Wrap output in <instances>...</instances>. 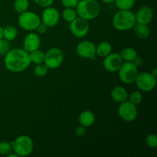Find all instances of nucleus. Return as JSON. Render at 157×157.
<instances>
[{
	"label": "nucleus",
	"mask_w": 157,
	"mask_h": 157,
	"mask_svg": "<svg viewBox=\"0 0 157 157\" xmlns=\"http://www.w3.org/2000/svg\"><path fill=\"white\" fill-rule=\"evenodd\" d=\"M80 125L87 128L90 127L95 122V115L90 110H84L81 112L78 117Z\"/></svg>",
	"instance_id": "nucleus-17"
},
{
	"label": "nucleus",
	"mask_w": 157,
	"mask_h": 157,
	"mask_svg": "<svg viewBox=\"0 0 157 157\" xmlns=\"http://www.w3.org/2000/svg\"><path fill=\"white\" fill-rule=\"evenodd\" d=\"M11 152H12V146L11 143L6 141L0 142V155L7 156Z\"/></svg>",
	"instance_id": "nucleus-28"
},
{
	"label": "nucleus",
	"mask_w": 157,
	"mask_h": 157,
	"mask_svg": "<svg viewBox=\"0 0 157 157\" xmlns=\"http://www.w3.org/2000/svg\"><path fill=\"white\" fill-rule=\"evenodd\" d=\"M62 18L67 22H71L78 17L77 12L74 8H65L62 12Z\"/></svg>",
	"instance_id": "nucleus-23"
},
{
	"label": "nucleus",
	"mask_w": 157,
	"mask_h": 157,
	"mask_svg": "<svg viewBox=\"0 0 157 157\" xmlns=\"http://www.w3.org/2000/svg\"><path fill=\"white\" fill-rule=\"evenodd\" d=\"M113 28L116 30L124 32L133 29L136 24L135 13L131 10H120L117 12L112 21Z\"/></svg>",
	"instance_id": "nucleus-3"
},
{
	"label": "nucleus",
	"mask_w": 157,
	"mask_h": 157,
	"mask_svg": "<svg viewBox=\"0 0 157 157\" xmlns=\"http://www.w3.org/2000/svg\"><path fill=\"white\" fill-rule=\"evenodd\" d=\"M75 10L78 17L89 21L98 16L101 6L97 0H81L78 2Z\"/></svg>",
	"instance_id": "nucleus-2"
},
{
	"label": "nucleus",
	"mask_w": 157,
	"mask_h": 157,
	"mask_svg": "<svg viewBox=\"0 0 157 157\" xmlns=\"http://www.w3.org/2000/svg\"><path fill=\"white\" fill-rule=\"evenodd\" d=\"M48 28L44 23H42L41 21V23H40L39 25L38 26L36 30L38 34H40V35H44V34H45L46 32H48Z\"/></svg>",
	"instance_id": "nucleus-33"
},
{
	"label": "nucleus",
	"mask_w": 157,
	"mask_h": 157,
	"mask_svg": "<svg viewBox=\"0 0 157 157\" xmlns=\"http://www.w3.org/2000/svg\"><path fill=\"white\" fill-rule=\"evenodd\" d=\"M11 144L12 146V152H14L18 156H29L33 151V140L30 136L26 135L18 136Z\"/></svg>",
	"instance_id": "nucleus-4"
},
{
	"label": "nucleus",
	"mask_w": 157,
	"mask_h": 157,
	"mask_svg": "<svg viewBox=\"0 0 157 157\" xmlns=\"http://www.w3.org/2000/svg\"><path fill=\"white\" fill-rule=\"evenodd\" d=\"M124 63L122 58L119 53H110L107 56L104 57L103 61V65L104 69L108 72L118 71L120 67Z\"/></svg>",
	"instance_id": "nucleus-13"
},
{
	"label": "nucleus",
	"mask_w": 157,
	"mask_h": 157,
	"mask_svg": "<svg viewBox=\"0 0 157 157\" xmlns=\"http://www.w3.org/2000/svg\"><path fill=\"white\" fill-rule=\"evenodd\" d=\"M150 73H151V75H153V77H155V78H157V69L156 68H154L153 69V71H152L151 72H150Z\"/></svg>",
	"instance_id": "nucleus-36"
},
{
	"label": "nucleus",
	"mask_w": 157,
	"mask_h": 157,
	"mask_svg": "<svg viewBox=\"0 0 157 157\" xmlns=\"http://www.w3.org/2000/svg\"><path fill=\"white\" fill-rule=\"evenodd\" d=\"M7 156L8 157H18L15 153H14V152H13V153H12V152H11L9 155H7Z\"/></svg>",
	"instance_id": "nucleus-39"
},
{
	"label": "nucleus",
	"mask_w": 157,
	"mask_h": 157,
	"mask_svg": "<svg viewBox=\"0 0 157 157\" xmlns=\"http://www.w3.org/2000/svg\"><path fill=\"white\" fill-rule=\"evenodd\" d=\"M112 52V45L108 41H102L96 46V55L104 58Z\"/></svg>",
	"instance_id": "nucleus-19"
},
{
	"label": "nucleus",
	"mask_w": 157,
	"mask_h": 157,
	"mask_svg": "<svg viewBox=\"0 0 157 157\" xmlns=\"http://www.w3.org/2000/svg\"><path fill=\"white\" fill-rule=\"evenodd\" d=\"M41 45V38L38 34L30 32L24 38L23 41V49L27 52H32L37 50Z\"/></svg>",
	"instance_id": "nucleus-14"
},
{
	"label": "nucleus",
	"mask_w": 157,
	"mask_h": 157,
	"mask_svg": "<svg viewBox=\"0 0 157 157\" xmlns=\"http://www.w3.org/2000/svg\"><path fill=\"white\" fill-rule=\"evenodd\" d=\"M153 15L154 13L151 8L148 6H143L135 13L136 22L149 25L153 20Z\"/></svg>",
	"instance_id": "nucleus-15"
},
{
	"label": "nucleus",
	"mask_w": 157,
	"mask_h": 157,
	"mask_svg": "<svg viewBox=\"0 0 157 157\" xmlns=\"http://www.w3.org/2000/svg\"><path fill=\"white\" fill-rule=\"evenodd\" d=\"M18 22L20 27L27 32H34L41 23V18L35 12L25 11L19 14Z\"/></svg>",
	"instance_id": "nucleus-5"
},
{
	"label": "nucleus",
	"mask_w": 157,
	"mask_h": 157,
	"mask_svg": "<svg viewBox=\"0 0 157 157\" xmlns=\"http://www.w3.org/2000/svg\"><path fill=\"white\" fill-rule=\"evenodd\" d=\"M86 132V128L85 127H82V126H80V127H78L75 130V133H76V135L78 136H82L85 134Z\"/></svg>",
	"instance_id": "nucleus-35"
},
{
	"label": "nucleus",
	"mask_w": 157,
	"mask_h": 157,
	"mask_svg": "<svg viewBox=\"0 0 157 157\" xmlns=\"http://www.w3.org/2000/svg\"><path fill=\"white\" fill-rule=\"evenodd\" d=\"M18 32L16 28L12 25H7L3 29V38L7 41H12L16 38Z\"/></svg>",
	"instance_id": "nucleus-22"
},
{
	"label": "nucleus",
	"mask_w": 157,
	"mask_h": 157,
	"mask_svg": "<svg viewBox=\"0 0 157 157\" xmlns=\"http://www.w3.org/2000/svg\"><path fill=\"white\" fill-rule=\"evenodd\" d=\"M103 2L106 3V4H111V3L114 2L115 0H101Z\"/></svg>",
	"instance_id": "nucleus-37"
},
{
	"label": "nucleus",
	"mask_w": 157,
	"mask_h": 157,
	"mask_svg": "<svg viewBox=\"0 0 157 157\" xmlns=\"http://www.w3.org/2000/svg\"><path fill=\"white\" fill-rule=\"evenodd\" d=\"M76 52L81 58L94 60L96 56V45L90 41H81L77 46Z\"/></svg>",
	"instance_id": "nucleus-12"
},
{
	"label": "nucleus",
	"mask_w": 157,
	"mask_h": 157,
	"mask_svg": "<svg viewBox=\"0 0 157 157\" xmlns=\"http://www.w3.org/2000/svg\"><path fill=\"white\" fill-rule=\"evenodd\" d=\"M133 30L135 35L141 39H146L150 36V30L148 27V25L136 23L133 25Z\"/></svg>",
	"instance_id": "nucleus-18"
},
{
	"label": "nucleus",
	"mask_w": 157,
	"mask_h": 157,
	"mask_svg": "<svg viewBox=\"0 0 157 157\" xmlns=\"http://www.w3.org/2000/svg\"><path fill=\"white\" fill-rule=\"evenodd\" d=\"M79 0H61V4L64 8H76Z\"/></svg>",
	"instance_id": "nucleus-31"
},
{
	"label": "nucleus",
	"mask_w": 157,
	"mask_h": 157,
	"mask_svg": "<svg viewBox=\"0 0 157 157\" xmlns=\"http://www.w3.org/2000/svg\"><path fill=\"white\" fill-rule=\"evenodd\" d=\"M29 6V0H15L14 2V9L18 14L28 10Z\"/></svg>",
	"instance_id": "nucleus-25"
},
{
	"label": "nucleus",
	"mask_w": 157,
	"mask_h": 157,
	"mask_svg": "<svg viewBox=\"0 0 157 157\" xmlns=\"http://www.w3.org/2000/svg\"><path fill=\"white\" fill-rule=\"evenodd\" d=\"M3 38V28L0 25V39Z\"/></svg>",
	"instance_id": "nucleus-38"
},
{
	"label": "nucleus",
	"mask_w": 157,
	"mask_h": 157,
	"mask_svg": "<svg viewBox=\"0 0 157 157\" xmlns=\"http://www.w3.org/2000/svg\"><path fill=\"white\" fill-rule=\"evenodd\" d=\"M138 73V67H136L132 62L124 61L118 70V76L120 80L127 84L134 83Z\"/></svg>",
	"instance_id": "nucleus-6"
},
{
	"label": "nucleus",
	"mask_w": 157,
	"mask_h": 157,
	"mask_svg": "<svg viewBox=\"0 0 157 157\" xmlns=\"http://www.w3.org/2000/svg\"><path fill=\"white\" fill-rule=\"evenodd\" d=\"M64 60V55L61 49L52 48L44 55V64L48 69H57L61 65Z\"/></svg>",
	"instance_id": "nucleus-7"
},
{
	"label": "nucleus",
	"mask_w": 157,
	"mask_h": 157,
	"mask_svg": "<svg viewBox=\"0 0 157 157\" xmlns=\"http://www.w3.org/2000/svg\"><path fill=\"white\" fill-rule=\"evenodd\" d=\"M134 83L136 87L144 92H150L154 89L156 84V78L150 72L138 73Z\"/></svg>",
	"instance_id": "nucleus-8"
},
{
	"label": "nucleus",
	"mask_w": 157,
	"mask_h": 157,
	"mask_svg": "<svg viewBox=\"0 0 157 157\" xmlns=\"http://www.w3.org/2000/svg\"><path fill=\"white\" fill-rule=\"evenodd\" d=\"M132 63H133V64H134L135 66H136V67H140L141 65H142L143 64V58H141V57L138 56V55H136V57H135L134 58H133V61H131Z\"/></svg>",
	"instance_id": "nucleus-34"
},
{
	"label": "nucleus",
	"mask_w": 157,
	"mask_h": 157,
	"mask_svg": "<svg viewBox=\"0 0 157 157\" xmlns=\"http://www.w3.org/2000/svg\"><path fill=\"white\" fill-rule=\"evenodd\" d=\"M60 20V13L55 8L52 6L44 8L41 15V22L44 23L48 28L55 27Z\"/></svg>",
	"instance_id": "nucleus-11"
},
{
	"label": "nucleus",
	"mask_w": 157,
	"mask_h": 157,
	"mask_svg": "<svg viewBox=\"0 0 157 157\" xmlns=\"http://www.w3.org/2000/svg\"><path fill=\"white\" fill-rule=\"evenodd\" d=\"M44 55L45 53L43 51L39 50V48L32 52H29V55L31 63H34L35 64L44 63Z\"/></svg>",
	"instance_id": "nucleus-21"
},
{
	"label": "nucleus",
	"mask_w": 157,
	"mask_h": 157,
	"mask_svg": "<svg viewBox=\"0 0 157 157\" xmlns=\"http://www.w3.org/2000/svg\"><path fill=\"white\" fill-rule=\"evenodd\" d=\"M9 51V41L5 38L0 39V56L5 55Z\"/></svg>",
	"instance_id": "nucleus-30"
},
{
	"label": "nucleus",
	"mask_w": 157,
	"mask_h": 157,
	"mask_svg": "<svg viewBox=\"0 0 157 157\" xmlns=\"http://www.w3.org/2000/svg\"><path fill=\"white\" fill-rule=\"evenodd\" d=\"M118 114L124 121L133 122L137 117L138 110L136 105L127 100L120 104L118 107Z\"/></svg>",
	"instance_id": "nucleus-9"
},
{
	"label": "nucleus",
	"mask_w": 157,
	"mask_h": 157,
	"mask_svg": "<svg viewBox=\"0 0 157 157\" xmlns=\"http://www.w3.org/2000/svg\"><path fill=\"white\" fill-rule=\"evenodd\" d=\"M114 2L120 10H131L135 5V0H115Z\"/></svg>",
	"instance_id": "nucleus-24"
},
{
	"label": "nucleus",
	"mask_w": 157,
	"mask_h": 157,
	"mask_svg": "<svg viewBox=\"0 0 157 157\" xmlns=\"http://www.w3.org/2000/svg\"><path fill=\"white\" fill-rule=\"evenodd\" d=\"M123 61L126 62H131L133 58L137 55V52L134 48L131 47H127L122 49L120 53Z\"/></svg>",
	"instance_id": "nucleus-20"
},
{
	"label": "nucleus",
	"mask_w": 157,
	"mask_h": 157,
	"mask_svg": "<svg viewBox=\"0 0 157 157\" xmlns=\"http://www.w3.org/2000/svg\"><path fill=\"white\" fill-rule=\"evenodd\" d=\"M34 2H35L38 6L43 8H46L52 6L54 2V0H34Z\"/></svg>",
	"instance_id": "nucleus-32"
},
{
	"label": "nucleus",
	"mask_w": 157,
	"mask_h": 157,
	"mask_svg": "<svg viewBox=\"0 0 157 157\" xmlns=\"http://www.w3.org/2000/svg\"><path fill=\"white\" fill-rule=\"evenodd\" d=\"M90 25L87 20L80 17H77L70 22V31L72 35L78 38H82L88 34Z\"/></svg>",
	"instance_id": "nucleus-10"
},
{
	"label": "nucleus",
	"mask_w": 157,
	"mask_h": 157,
	"mask_svg": "<svg viewBox=\"0 0 157 157\" xmlns=\"http://www.w3.org/2000/svg\"><path fill=\"white\" fill-rule=\"evenodd\" d=\"M48 72V67L44 63L36 64L34 67V74L38 78H43L47 75Z\"/></svg>",
	"instance_id": "nucleus-26"
},
{
	"label": "nucleus",
	"mask_w": 157,
	"mask_h": 157,
	"mask_svg": "<svg viewBox=\"0 0 157 157\" xmlns=\"http://www.w3.org/2000/svg\"><path fill=\"white\" fill-rule=\"evenodd\" d=\"M4 64L6 69L12 73H21L30 66L29 52L23 48L9 50L5 55Z\"/></svg>",
	"instance_id": "nucleus-1"
},
{
	"label": "nucleus",
	"mask_w": 157,
	"mask_h": 157,
	"mask_svg": "<svg viewBox=\"0 0 157 157\" xmlns=\"http://www.w3.org/2000/svg\"><path fill=\"white\" fill-rule=\"evenodd\" d=\"M146 144L149 148L154 149L157 147V136L154 133H150L146 138Z\"/></svg>",
	"instance_id": "nucleus-29"
},
{
	"label": "nucleus",
	"mask_w": 157,
	"mask_h": 157,
	"mask_svg": "<svg viewBox=\"0 0 157 157\" xmlns=\"http://www.w3.org/2000/svg\"><path fill=\"white\" fill-rule=\"evenodd\" d=\"M128 95L127 90L121 86H116L110 91V97L113 101L119 104L128 100Z\"/></svg>",
	"instance_id": "nucleus-16"
},
{
	"label": "nucleus",
	"mask_w": 157,
	"mask_h": 157,
	"mask_svg": "<svg viewBox=\"0 0 157 157\" xmlns=\"http://www.w3.org/2000/svg\"><path fill=\"white\" fill-rule=\"evenodd\" d=\"M143 96L142 94L139 91V90H135L130 93V94L128 95V101L133 103L135 105H138L142 102Z\"/></svg>",
	"instance_id": "nucleus-27"
}]
</instances>
